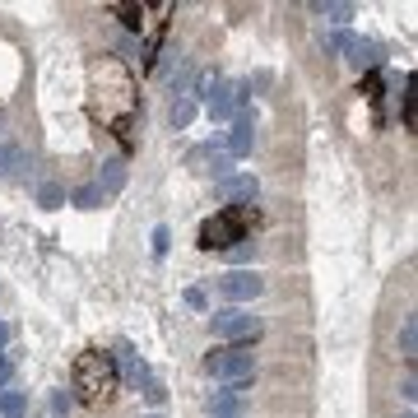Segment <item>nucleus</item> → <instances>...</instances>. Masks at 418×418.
I'll return each mask as SVG.
<instances>
[{
	"label": "nucleus",
	"mask_w": 418,
	"mask_h": 418,
	"mask_svg": "<svg viewBox=\"0 0 418 418\" xmlns=\"http://www.w3.org/2000/svg\"><path fill=\"white\" fill-rule=\"evenodd\" d=\"M126 381H131V386H144V390H149V386H154V376H149V367H144L140 363V358H135V353H126Z\"/></svg>",
	"instance_id": "nucleus-10"
},
{
	"label": "nucleus",
	"mask_w": 418,
	"mask_h": 418,
	"mask_svg": "<svg viewBox=\"0 0 418 418\" xmlns=\"http://www.w3.org/2000/svg\"><path fill=\"white\" fill-rule=\"evenodd\" d=\"M405 418H414V414H405Z\"/></svg>",
	"instance_id": "nucleus-22"
},
{
	"label": "nucleus",
	"mask_w": 418,
	"mask_h": 418,
	"mask_svg": "<svg viewBox=\"0 0 418 418\" xmlns=\"http://www.w3.org/2000/svg\"><path fill=\"white\" fill-rule=\"evenodd\" d=\"M400 353H405L409 363H414V353H418V316L409 311V316H400V335H395Z\"/></svg>",
	"instance_id": "nucleus-7"
},
{
	"label": "nucleus",
	"mask_w": 418,
	"mask_h": 418,
	"mask_svg": "<svg viewBox=\"0 0 418 418\" xmlns=\"http://www.w3.org/2000/svg\"><path fill=\"white\" fill-rule=\"evenodd\" d=\"M149 418H163V414H149Z\"/></svg>",
	"instance_id": "nucleus-21"
},
{
	"label": "nucleus",
	"mask_w": 418,
	"mask_h": 418,
	"mask_svg": "<svg viewBox=\"0 0 418 418\" xmlns=\"http://www.w3.org/2000/svg\"><path fill=\"white\" fill-rule=\"evenodd\" d=\"M316 14H326L330 23H349L353 19V5H316Z\"/></svg>",
	"instance_id": "nucleus-15"
},
{
	"label": "nucleus",
	"mask_w": 418,
	"mask_h": 418,
	"mask_svg": "<svg viewBox=\"0 0 418 418\" xmlns=\"http://www.w3.org/2000/svg\"><path fill=\"white\" fill-rule=\"evenodd\" d=\"M261 288H265V284H261V275H256V270H232V275L219 279V293L232 297V302H246V297H256Z\"/></svg>",
	"instance_id": "nucleus-5"
},
{
	"label": "nucleus",
	"mask_w": 418,
	"mask_h": 418,
	"mask_svg": "<svg viewBox=\"0 0 418 418\" xmlns=\"http://www.w3.org/2000/svg\"><path fill=\"white\" fill-rule=\"evenodd\" d=\"M205 372L209 376H219L228 390H246V386L256 381V358L242 349H214L205 358Z\"/></svg>",
	"instance_id": "nucleus-2"
},
{
	"label": "nucleus",
	"mask_w": 418,
	"mask_h": 418,
	"mask_svg": "<svg viewBox=\"0 0 418 418\" xmlns=\"http://www.w3.org/2000/svg\"><path fill=\"white\" fill-rule=\"evenodd\" d=\"M121 181H126L121 163H107V191H121Z\"/></svg>",
	"instance_id": "nucleus-17"
},
{
	"label": "nucleus",
	"mask_w": 418,
	"mask_h": 418,
	"mask_svg": "<svg viewBox=\"0 0 418 418\" xmlns=\"http://www.w3.org/2000/svg\"><path fill=\"white\" fill-rule=\"evenodd\" d=\"M112 14H121L126 28H144V14L149 10H144V5H112Z\"/></svg>",
	"instance_id": "nucleus-12"
},
{
	"label": "nucleus",
	"mask_w": 418,
	"mask_h": 418,
	"mask_svg": "<svg viewBox=\"0 0 418 418\" xmlns=\"http://www.w3.org/2000/svg\"><path fill=\"white\" fill-rule=\"evenodd\" d=\"M23 163H28V154H23L19 144H5V149H0V172H5V177L23 172Z\"/></svg>",
	"instance_id": "nucleus-9"
},
{
	"label": "nucleus",
	"mask_w": 418,
	"mask_h": 418,
	"mask_svg": "<svg viewBox=\"0 0 418 418\" xmlns=\"http://www.w3.org/2000/svg\"><path fill=\"white\" fill-rule=\"evenodd\" d=\"M37 200H42L47 209H56V205H61V200H66V196H61V191H56V186H42V191H37Z\"/></svg>",
	"instance_id": "nucleus-18"
},
{
	"label": "nucleus",
	"mask_w": 418,
	"mask_h": 418,
	"mask_svg": "<svg viewBox=\"0 0 418 418\" xmlns=\"http://www.w3.org/2000/svg\"><path fill=\"white\" fill-rule=\"evenodd\" d=\"M0 349H5V326H0Z\"/></svg>",
	"instance_id": "nucleus-20"
},
{
	"label": "nucleus",
	"mask_w": 418,
	"mask_h": 418,
	"mask_svg": "<svg viewBox=\"0 0 418 418\" xmlns=\"http://www.w3.org/2000/svg\"><path fill=\"white\" fill-rule=\"evenodd\" d=\"M209 414L214 418H246V400H242V390H214L209 395Z\"/></svg>",
	"instance_id": "nucleus-6"
},
{
	"label": "nucleus",
	"mask_w": 418,
	"mask_h": 418,
	"mask_svg": "<svg viewBox=\"0 0 418 418\" xmlns=\"http://www.w3.org/2000/svg\"><path fill=\"white\" fill-rule=\"evenodd\" d=\"M251 140H256L251 126L237 121V126H232V135H228V149H232V154H246V149H251Z\"/></svg>",
	"instance_id": "nucleus-11"
},
{
	"label": "nucleus",
	"mask_w": 418,
	"mask_h": 418,
	"mask_svg": "<svg viewBox=\"0 0 418 418\" xmlns=\"http://www.w3.org/2000/svg\"><path fill=\"white\" fill-rule=\"evenodd\" d=\"M223 200H256V177H232V181H223Z\"/></svg>",
	"instance_id": "nucleus-8"
},
{
	"label": "nucleus",
	"mask_w": 418,
	"mask_h": 418,
	"mask_svg": "<svg viewBox=\"0 0 418 418\" xmlns=\"http://www.w3.org/2000/svg\"><path fill=\"white\" fill-rule=\"evenodd\" d=\"M102 200V191L98 186H84V191H75V205H84V209H93Z\"/></svg>",
	"instance_id": "nucleus-16"
},
{
	"label": "nucleus",
	"mask_w": 418,
	"mask_h": 418,
	"mask_svg": "<svg viewBox=\"0 0 418 418\" xmlns=\"http://www.w3.org/2000/svg\"><path fill=\"white\" fill-rule=\"evenodd\" d=\"M251 205H228L219 219H209L200 228V246H228V242H246V223H251Z\"/></svg>",
	"instance_id": "nucleus-3"
},
{
	"label": "nucleus",
	"mask_w": 418,
	"mask_h": 418,
	"mask_svg": "<svg viewBox=\"0 0 418 418\" xmlns=\"http://www.w3.org/2000/svg\"><path fill=\"white\" fill-rule=\"evenodd\" d=\"M214 335H223V340H256V335H261V321L237 311V307L214 311Z\"/></svg>",
	"instance_id": "nucleus-4"
},
{
	"label": "nucleus",
	"mask_w": 418,
	"mask_h": 418,
	"mask_svg": "<svg viewBox=\"0 0 418 418\" xmlns=\"http://www.w3.org/2000/svg\"><path fill=\"white\" fill-rule=\"evenodd\" d=\"M52 409H56V414H66V409H70V395H66V390H56V395H52Z\"/></svg>",
	"instance_id": "nucleus-19"
},
{
	"label": "nucleus",
	"mask_w": 418,
	"mask_h": 418,
	"mask_svg": "<svg viewBox=\"0 0 418 418\" xmlns=\"http://www.w3.org/2000/svg\"><path fill=\"white\" fill-rule=\"evenodd\" d=\"M191 117H196V102H191V98H177L172 107H167V121H172V126H186Z\"/></svg>",
	"instance_id": "nucleus-13"
},
{
	"label": "nucleus",
	"mask_w": 418,
	"mask_h": 418,
	"mask_svg": "<svg viewBox=\"0 0 418 418\" xmlns=\"http://www.w3.org/2000/svg\"><path fill=\"white\" fill-rule=\"evenodd\" d=\"M0 414H5V418H19L23 414V395H19V390H0Z\"/></svg>",
	"instance_id": "nucleus-14"
},
{
	"label": "nucleus",
	"mask_w": 418,
	"mask_h": 418,
	"mask_svg": "<svg viewBox=\"0 0 418 418\" xmlns=\"http://www.w3.org/2000/svg\"><path fill=\"white\" fill-rule=\"evenodd\" d=\"M112 386H117V367H112L107 353H84V358L75 363V390H79V400L98 405V400L112 395Z\"/></svg>",
	"instance_id": "nucleus-1"
}]
</instances>
